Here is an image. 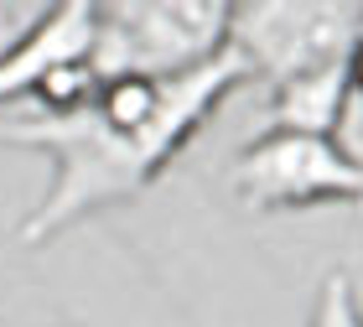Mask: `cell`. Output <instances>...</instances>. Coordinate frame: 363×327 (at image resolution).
<instances>
[{"instance_id":"1","label":"cell","mask_w":363,"mask_h":327,"mask_svg":"<svg viewBox=\"0 0 363 327\" xmlns=\"http://www.w3.org/2000/svg\"><path fill=\"white\" fill-rule=\"evenodd\" d=\"M255 68L234 47H223L213 62L167 78V99H161L156 120L140 130H104L89 109L78 114H31V120H0V145H31V151L52 156V187L47 198L26 214L21 244H47L78 218L99 214V208L135 203L140 192L172 161L187 151V140L213 120L228 94L250 84Z\"/></svg>"},{"instance_id":"2","label":"cell","mask_w":363,"mask_h":327,"mask_svg":"<svg viewBox=\"0 0 363 327\" xmlns=\"http://www.w3.org/2000/svg\"><path fill=\"white\" fill-rule=\"evenodd\" d=\"M223 0H109L99 6L94 73L104 78H182L228 47Z\"/></svg>"},{"instance_id":"3","label":"cell","mask_w":363,"mask_h":327,"mask_svg":"<svg viewBox=\"0 0 363 327\" xmlns=\"http://www.w3.org/2000/svg\"><path fill=\"white\" fill-rule=\"evenodd\" d=\"M358 37L363 6L348 0H244L228 16V47L270 84L342 68Z\"/></svg>"},{"instance_id":"4","label":"cell","mask_w":363,"mask_h":327,"mask_svg":"<svg viewBox=\"0 0 363 327\" xmlns=\"http://www.w3.org/2000/svg\"><path fill=\"white\" fill-rule=\"evenodd\" d=\"M228 187L250 214H291V208L317 203L363 208V177L322 135H280V130L255 135L228 167Z\"/></svg>"},{"instance_id":"5","label":"cell","mask_w":363,"mask_h":327,"mask_svg":"<svg viewBox=\"0 0 363 327\" xmlns=\"http://www.w3.org/2000/svg\"><path fill=\"white\" fill-rule=\"evenodd\" d=\"M94 37H99V6L94 0L42 6L37 26L0 52V109H11L16 99H31V89H37L47 73L68 68V62H89Z\"/></svg>"},{"instance_id":"6","label":"cell","mask_w":363,"mask_h":327,"mask_svg":"<svg viewBox=\"0 0 363 327\" xmlns=\"http://www.w3.org/2000/svg\"><path fill=\"white\" fill-rule=\"evenodd\" d=\"M342 99H348V62H342V68L286 78V84H275V94H270V130H280V135H322V140H333Z\"/></svg>"},{"instance_id":"7","label":"cell","mask_w":363,"mask_h":327,"mask_svg":"<svg viewBox=\"0 0 363 327\" xmlns=\"http://www.w3.org/2000/svg\"><path fill=\"white\" fill-rule=\"evenodd\" d=\"M94 94H99V73H94V62H68V68L47 73L42 84L31 89V99H37L42 114H78V109H89V104H94Z\"/></svg>"},{"instance_id":"8","label":"cell","mask_w":363,"mask_h":327,"mask_svg":"<svg viewBox=\"0 0 363 327\" xmlns=\"http://www.w3.org/2000/svg\"><path fill=\"white\" fill-rule=\"evenodd\" d=\"M311 327H363V306L353 291L348 270H333L317 291V306H311Z\"/></svg>"},{"instance_id":"9","label":"cell","mask_w":363,"mask_h":327,"mask_svg":"<svg viewBox=\"0 0 363 327\" xmlns=\"http://www.w3.org/2000/svg\"><path fill=\"white\" fill-rule=\"evenodd\" d=\"M333 145H337V156L363 177V94H353V89H348V99H342L337 130H333Z\"/></svg>"},{"instance_id":"10","label":"cell","mask_w":363,"mask_h":327,"mask_svg":"<svg viewBox=\"0 0 363 327\" xmlns=\"http://www.w3.org/2000/svg\"><path fill=\"white\" fill-rule=\"evenodd\" d=\"M348 89H353V94H363V37H358L353 52H348Z\"/></svg>"}]
</instances>
